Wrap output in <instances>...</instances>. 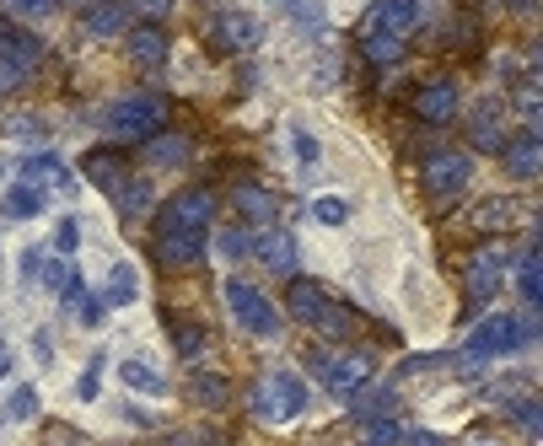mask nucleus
<instances>
[{"label": "nucleus", "instance_id": "f257e3e1", "mask_svg": "<svg viewBox=\"0 0 543 446\" xmlns=\"http://www.w3.org/2000/svg\"><path fill=\"white\" fill-rule=\"evenodd\" d=\"M538 339V323H533V312H527V323L522 318H479V328L468 334V361H495V355H511V350H522V344H533Z\"/></svg>", "mask_w": 543, "mask_h": 446}, {"label": "nucleus", "instance_id": "f03ea898", "mask_svg": "<svg viewBox=\"0 0 543 446\" xmlns=\"http://www.w3.org/2000/svg\"><path fill=\"white\" fill-rule=\"evenodd\" d=\"M162 119H167V103L156 92H130L103 113L108 135H119V140H151L162 129Z\"/></svg>", "mask_w": 543, "mask_h": 446}, {"label": "nucleus", "instance_id": "7ed1b4c3", "mask_svg": "<svg viewBox=\"0 0 543 446\" xmlns=\"http://www.w3.org/2000/svg\"><path fill=\"white\" fill-rule=\"evenodd\" d=\"M312 404V393H307V382L302 377H291V371H275V377H264L259 387H253V414L269 425H285V420H296Z\"/></svg>", "mask_w": 543, "mask_h": 446}, {"label": "nucleus", "instance_id": "20e7f679", "mask_svg": "<svg viewBox=\"0 0 543 446\" xmlns=\"http://www.w3.org/2000/svg\"><path fill=\"white\" fill-rule=\"evenodd\" d=\"M205 242H210V226L178 221L173 210L156 215V253H162L167 264H199V258H205Z\"/></svg>", "mask_w": 543, "mask_h": 446}, {"label": "nucleus", "instance_id": "39448f33", "mask_svg": "<svg viewBox=\"0 0 543 446\" xmlns=\"http://www.w3.org/2000/svg\"><path fill=\"white\" fill-rule=\"evenodd\" d=\"M226 307H232V318L248 328V334H259V339H275L280 334V312H275V301H269L259 285L226 280Z\"/></svg>", "mask_w": 543, "mask_h": 446}, {"label": "nucleus", "instance_id": "423d86ee", "mask_svg": "<svg viewBox=\"0 0 543 446\" xmlns=\"http://www.w3.org/2000/svg\"><path fill=\"white\" fill-rule=\"evenodd\" d=\"M312 366L323 371L328 393H334L339 404H345L355 387H366V377H371V350H350V355H312Z\"/></svg>", "mask_w": 543, "mask_h": 446}, {"label": "nucleus", "instance_id": "0eeeda50", "mask_svg": "<svg viewBox=\"0 0 543 446\" xmlns=\"http://www.w3.org/2000/svg\"><path fill=\"white\" fill-rule=\"evenodd\" d=\"M468 183H474L468 151H436L431 162H425V189H431V199H452V194H463Z\"/></svg>", "mask_w": 543, "mask_h": 446}, {"label": "nucleus", "instance_id": "6e6552de", "mask_svg": "<svg viewBox=\"0 0 543 446\" xmlns=\"http://www.w3.org/2000/svg\"><path fill=\"white\" fill-rule=\"evenodd\" d=\"M253 253L264 258V269L269 275H285V280H296V237L285 232V226L269 221L259 237H253Z\"/></svg>", "mask_w": 543, "mask_h": 446}, {"label": "nucleus", "instance_id": "1a4fd4ad", "mask_svg": "<svg viewBox=\"0 0 543 446\" xmlns=\"http://www.w3.org/2000/svg\"><path fill=\"white\" fill-rule=\"evenodd\" d=\"M210 38H216L221 49H259V43H264V22L248 17V11H221L216 27H210Z\"/></svg>", "mask_w": 543, "mask_h": 446}, {"label": "nucleus", "instance_id": "9d476101", "mask_svg": "<svg viewBox=\"0 0 543 446\" xmlns=\"http://www.w3.org/2000/svg\"><path fill=\"white\" fill-rule=\"evenodd\" d=\"M414 119L420 124H447L452 113H457V86L452 81H425L420 92H414Z\"/></svg>", "mask_w": 543, "mask_h": 446}, {"label": "nucleus", "instance_id": "9b49d317", "mask_svg": "<svg viewBox=\"0 0 543 446\" xmlns=\"http://www.w3.org/2000/svg\"><path fill=\"white\" fill-rule=\"evenodd\" d=\"M44 60V43H38L33 33H22V27H0V65L22 70V76H33V65Z\"/></svg>", "mask_w": 543, "mask_h": 446}, {"label": "nucleus", "instance_id": "f8f14e48", "mask_svg": "<svg viewBox=\"0 0 543 446\" xmlns=\"http://www.w3.org/2000/svg\"><path fill=\"white\" fill-rule=\"evenodd\" d=\"M420 0H377L371 6V22H377V33H388V38H409L414 27H420Z\"/></svg>", "mask_w": 543, "mask_h": 446}, {"label": "nucleus", "instance_id": "ddd939ff", "mask_svg": "<svg viewBox=\"0 0 543 446\" xmlns=\"http://www.w3.org/2000/svg\"><path fill=\"white\" fill-rule=\"evenodd\" d=\"M500 151H506V172H511V178H527V183L538 178V167H543L538 129H527V135H517V140H500Z\"/></svg>", "mask_w": 543, "mask_h": 446}, {"label": "nucleus", "instance_id": "4468645a", "mask_svg": "<svg viewBox=\"0 0 543 446\" xmlns=\"http://www.w3.org/2000/svg\"><path fill=\"white\" fill-rule=\"evenodd\" d=\"M345 404H350V414H355L361 425H366V420H393L398 393H393V382H388V387H371V393H366V387H355Z\"/></svg>", "mask_w": 543, "mask_h": 446}, {"label": "nucleus", "instance_id": "2eb2a0df", "mask_svg": "<svg viewBox=\"0 0 543 446\" xmlns=\"http://www.w3.org/2000/svg\"><path fill=\"white\" fill-rule=\"evenodd\" d=\"M124 17H130V6H124V0H87V11H81V22H87L92 38H119L124 33Z\"/></svg>", "mask_w": 543, "mask_h": 446}, {"label": "nucleus", "instance_id": "dca6fc26", "mask_svg": "<svg viewBox=\"0 0 543 446\" xmlns=\"http://www.w3.org/2000/svg\"><path fill=\"white\" fill-rule=\"evenodd\" d=\"M22 183H33V189H44V183H54V189H70V172L54 151H27L22 156Z\"/></svg>", "mask_w": 543, "mask_h": 446}, {"label": "nucleus", "instance_id": "f3484780", "mask_svg": "<svg viewBox=\"0 0 543 446\" xmlns=\"http://www.w3.org/2000/svg\"><path fill=\"white\" fill-rule=\"evenodd\" d=\"M328 307V291L318 280H291V291H285V312L302 323H318V312Z\"/></svg>", "mask_w": 543, "mask_h": 446}, {"label": "nucleus", "instance_id": "a211bd4d", "mask_svg": "<svg viewBox=\"0 0 543 446\" xmlns=\"http://www.w3.org/2000/svg\"><path fill=\"white\" fill-rule=\"evenodd\" d=\"M232 205L248 215L253 226H269V221H275V194L259 189V183H237V189H232Z\"/></svg>", "mask_w": 543, "mask_h": 446}, {"label": "nucleus", "instance_id": "6ab92c4d", "mask_svg": "<svg viewBox=\"0 0 543 446\" xmlns=\"http://www.w3.org/2000/svg\"><path fill=\"white\" fill-rule=\"evenodd\" d=\"M500 264H506V253H500V248H490L484 258H474V269H468V296L490 301L495 285H500Z\"/></svg>", "mask_w": 543, "mask_h": 446}, {"label": "nucleus", "instance_id": "aec40b11", "mask_svg": "<svg viewBox=\"0 0 543 446\" xmlns=\"http://www.w3.org/2000/svg\"><path fill=\"white\" fill-rule=\"evenodd\" d=\"M38 210H44V189H33V183H17V189H6V199H0L6 221H33Z\"/></svg>", "mask_w": 543, "mask_h": 446}, {"label": "nucleus", "instance_id": "412c9836", "mask_svg": "<svg viewBox=\"0 0 543 446\" xmlns=\"http://www.w3.org/2000/svg\"><path fill=\"white\" fill-rule=\"evenodd\" d=\"M130 60L135 65H162L167 60V33L162 27H135L130 33Z\"/></svg>", "mask_w": 543, "mask_h": 446}, {"label": "nucleus", "instance_id": "4be33fe9", "mask_svg": "<svg viewBox=\"0 0 543 446\" xmlns=\"http://www.w3.org/2000/svg\"><path fill=\"white\" fill-rule=\"evenodd\" d=\"M146 156L156 167H178V162H189V135H173V129H156L151 135V146Z\"/></svg>", "mask_w": 543, "mask_h": 446}, {"label": "nucleus", "instance_id": "5701e85b", "mask_svg": "<svg viewBox=\"0 0 543 446\" xmlns=\"http://www.w3.org/2000/svg\"><path fill=\"white\" fill-rule=\"evenodd\" d=\"M355 323H361V312H355V307H345V301H328L312 328H318V334H328V339H350Z\"/></svg>", "mask_w": 543, "mask_h": 446}, {"label": "nucleus", "instance_id": "b1692460", "mask_svg": "<svg viewBox=\"0 0 543 446\" xmlns=\"http://www.w3.org/2000/svg\"><path fill=\"white\" fill-rule=\"evenodd\" d=\"M87 178H92V189H103V194H113L130 172H124V162L113 151H97V156H87Z\"/></svg>", "mask_w": 543, "mask_h": 446}, {"label": "nucleus", "instance_id": "393cba45", "mask_svg": "<svg viewBox=\"0 0 543 446\" xmlns=\"http://www.w3.org/2000/svg\"><path fill=\"white\" fill-rule=\"evenodd\" d=\"M178 215V221H194V226H210V215H216V194H205V189H189V194H178L173 205H167Z\"/></svg>", "mask_w": 543, "mask_h": 446}, {"label": "nucleus", "instance_id": "a878e982", "mask_svg": "<svg viewBox=\"0 0 543 446\" xmlns=\"http://www.w3.org/2000/svg\"><path fill=\"white\" fill-rule=\"evenodd\" d=\"M140 291V280H135V269L130 264H113L108 269V291H103V307H130Z\"/></svg>", "mask_w": 543, "mask_h": 446}, {"label": "nucleus", "instance_id": "bb28decb", "mask_svg": "<svg viewBox=\"0 0 543 446\" xmlns=\"http://www.w3.org/2000/svg\"><path fill=\"white\" fill-rule=\"evenodd\" d=\"M226 393H232V387H226V377H216V371H199V377L189 382V398L199 409H221Z\"/></svg>", "mask_w": 543, "mask_h": 446}, {"label": "nucleus", "instance_id": "cd10ccee", "mask_svg": "<svg viewBox=\"0 0 543 446\" xmlns=\"http://www.w3.org/2000/svg\"><path fill=\"white\" fill-rule=\"evenodd\" d=\"M517 285H522L527 312H538V301H543V280H538V237L527 242V253H522V275H517Z\"/></svg>", "mask_w": 543, "mask_h": 446}, {"label": "nucleus", "instance_id": "c85d7f7f", "mask_svg": "<svg viewBox=\"0 0 543 446\" xmlns=\"http://www.w3.org/2000/svg\"><path fill=\"white\" fill-rule=\"evenodd\" d=\"M119 377L130 393H167V382H162V371H151L146 361H119Z\"/></svg>", "mask_w": 543, "mask_h": 446}, {"label": "nucleus", "instance_id": "c756f323", "mask_svg": "<svg viewBox=\"0 0 543 446\" xmlns=\"http://www.w3.org/2000/svg\"><path fill=\"white\" fill-rule=\"evenodd\" d=\"M173 350H178V361H199L210 350V334L199 323H173Z\"/></svg>", "mask_w": 543, "mask_h": 446}, {"label": "nucleus", "instance_id": "7c9ffc66", "mask_svg": "<svg viewBox=\"0 0 543 446\" xmlns=\"http://www.w3.org/2000/svg\"><path fill=\"white\" fill-rule=\"evenodd\" d=\"M113 199H119L124 215H146L151 210V183L146 178H124L119 189H113Z\"/></svg>", "mask_w": 543, "mask_h": 446}, {"label": "nucleus", "instance_id": "2f4dec72", "mask_svg": "<svg viewBox=\"0 0 543 446\" xmlns=\"http://www.w3.org/2000/svg\"><path fill=\"white\" fill-rule=\"evenodd\" d=\"M22 264H27V269H44V275H38V285H44V291H54V296H60L65 285H70V269H65V258H49V264H44V253H27Z\"/></svg>", "mask_w": 543, "mask_h": 446}, {"label": "nucleus", "instance_id": "473e14b6", "mask_svg": "<svg viewBox=\"0 0 543 446\" xmlns=\"http://www.w3.org/2000/svg\"><path fill=\"white\" fill-rule=\"evenodd\" d=\"M366 60H371V65H398V60H404V38L371 33V38H366Z\"/></svg>", "mask_w": 543, "mask_h": 446}, {"label": "nucleus", "instance_id": "72a5a7b5", "mask_svg": "<svg viewBox=\"0 0 543 446\" xmlns=\"http://www.w3.org/2000/svg\"><path fill=\"white\" fill-rule=\"evenodd\" d=\"M474 146L500 151V119H495V108H479L474 113Z\"/></svg>", "mask_w": 543, "mask_h": 446}, {"label": "nucleus", "instance_id": "f704fd0d", "mask_svg": "<svg viewBox=\"0 0 543 446\" xmlns=\"http://www.w3.org/2000/svg\"><path fill=\"white\" fill-rule=\"evenodd\" d=\"M398 441H404V430L393 420H366L361 425V446H398Z\"/></svg>", "mask_w": 543, "mask_h": 446}, {"label": "nucleus", "instance_id": "c9c22d12", "mask_svg": "<svg viewBox=\"0 0 543 446\" xmlns=\"http://www.w3.org/2000/svg\"><path fill=\"white\" fill-rule=\"evenodd\" d=\"M103 361L108 355H92V366L81 371V382H76V393L87 398V404H97V393H103Z\"/></svg>", "mask_w": 543, "mask_h": 446}, {"label": "nucleus", "instance_id": "e433bc0d", "mask_svg": "<svg viewBox=\"0 0 543 446\" xmlns=\"http://www.w3.org/2000/svg\"><path fill=\"white\" fill-rule=\"evenodd\" d=\"M275 6L291 11L296 27H323V6H318V0H275Z\"/></svg>", "mask_w": 543, "mask_h": 446}, {"label": "nucleus", "instance_id": "4c0bfd02", "mask_svg": "<svg viewBox=\"0 0 543 446\" xmlns=\"http://www.w3.org/2000/svg\"><path fill=\"white\" fill-rule=\"evenodd\" d=\"M81 248V221H76V215H65V221L60 226H54V253H76Z\"/></svg>", "mask_w": 543, "mask_h": 446}, {"label": "nucleus", "instance_id": "58836bf2", "mask_svg": "<svg viewBox=\"0 0 543 446\" xmlns=\"http://www.w3.org/2000/svg\"><path fill=\"white\" fill-rule=\"evenodd\" d=\"M33 414H38V393H33V387H17V393H11V404H6V420H33Z\"/></svg>", "mask_w": 543, "mask_h": 446}, {"label": "nucleus", "instance_id": "ea45409f", "mask_svg": "<svg viewBox=\"0 0 543 446\" xmlns=\"http://www.w3.org/2000/svg\"><path fill=\"white\" fill-rule=\"evenodd\" d=\"M312 215H318L323 226H345V221H350V205H345V199H334V194H328V199H318V205H312Z\"/></svg>", "mask_w": 543, "mask_h": 446}, {"label": "nucleus", "instance_id": "a19ab883", "mask_svg": "<svg viewBox=\"0 0 543 446\" xmlns=\"http://www.w3.org/2000/svg\"><path fill=\"white\" fill-rule=\"evenodd\" d=\"M6 6H11V17H49L60 0H6Z\"/></svg>", "mask_w": 543, "mask_h": 446}, {"label": "nucleus", "instance_id": "79ce46f5", "mask_svg": "<svg viewBox=\"0 0 543 446\" xmlns=\"http://www.w3.org/2000/svg\"><path fill=\"white\" fill-rule=\"evenodd\" d=\"M511 420L527 425V436H538V398H522V404L511 409Z\"/></svg>", "mask_w": 543, "mask_h": 446}, {"label": "nucleus", "instance_id": "37998d69", "mask_svg": "<svg viewBox=\"0 0 543 446\" xmlns=\"http://www.w3.org/2000/svg\"><path fill=\"white\" fill-rule=\"evenodd\" d=\"M291 146H296V162H307V167L318 162V140H312L307 129H296V135H291Z\"/></svg>", "mask_w": 543, "mask_h": 446}, {"label": "nucleus", "instance_id": "c03bdc74", "mask_svg": "<svg viewBox=\"0 0 543 446\" xmlns=\"http://www.w3.org/2000/svg\"><path fill=\"white\" fill-rule=\"evenodd\" d=\"M248 248H253V242L242 237V232H221V253H226V258H242Z\"/></svg>", "mask_w": 543, "mask_h": 446}, {"label": "nucleus", "instance_id": "a18cd8bd", "mask_svg": "<svg viewBox=\"0 0 543 446\" xmlns=\"http://www.w3.org/2000/svg\"><path fill=\"white\" fill-rule=\"evenodd\" d=\"M398 446H447V441H441L436 430H404V441Z\"/></svg>", "mask_w": 543, "mask_h": 446}, {"label": "nucleus", "instance_id": "49530a36", "mask_svg": "<svg viewBox=\"0 0 543 446\" xmlns=\"http://www.w3.org/2000/svg\"><path fill=\"white\" fill-rule=\"evenodd\" d=\"M135 11H146V17H167V6H173V0H130Z\"/></svg>", "mask_w": 543, "mask_h": 446}, {"label": "nucleus", "instance_id": "de8ad7c7", "mask_svg": "<svg viewBox=\"0 0 543 446\" xmlns=\"http://www.w3.org/2000/svg\"><path fill=\"white\" fill-rule=\"evenodd\" d=\"M33 350H38V361H44V366L54 361V339L49 334H33Z\"/></svg>", "mask_w": 543, "mask_h": 446}, {"label": "nucleus", "instance_id": "09e8293b", "mask_svg": "<svg viewBox=\"0 0 543 446\" xmlns=\"http://www.w3.org/2000/svg\"><path fill=\"white\" fill-rule=\"evenodd\" d=\"M441 361H447V355H414L404 371H431V366H441Z\"/></svg>", "mask_w": 543, "mask_h": 446}, {"label": "nucleus", "instance_id": "8fccbe9b", "mask_svg": "<svg viewBox=\"0 0 543 446\" xmlns=\"http://www.w3.org/2000/svg\"><path fill=\"white\" fill-rule=\"evenodd\" d=\"M6 371H11V355H6V350H0V382H6Z\"/></svg>", "mask_w": 543, "mask_h": 446}, {"label": "nucleus", "instance_id": "3c124183", "mask_svg": "<svg viewBox=\"0 0 543 446\" xmlns=\"http://www.w3.org/2000/svg\"><path fill=\"white\" fill-rule=\"evenodd\" d=\"M511 6H533V0H511Z\"/></svg>", "mask_w": 543, "mask_h": 446}, {"label": "nucleus", "instance_id": "603ef678", "mask_svg": "<svg viewBox=\"0 0 543 446\" xmlns=\"http://www.w3.org/2000/svg\"><path fill=\"white\" fill-rule=\"evenodd\" d=\"M0 350H6V344H0Z\"/></svg>", "mask_w": 543, "mask_h": 446}]
</instances>
